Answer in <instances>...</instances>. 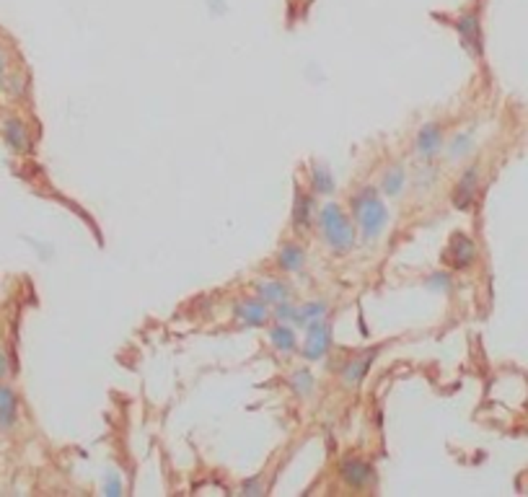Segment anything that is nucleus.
<instances>
[{"label":"nucleus","instance_id":"f8f14e48","mask_svg":"<svg viewBox=\"0 0 528 497\" xmlns=\"http://www.w3.org/2000/svg\"><path fill=\"white\" fill-rule=\"evenodd\" d=\"M311 197L303 195L301 189L295 192V207H293V228L295 231H306L311 226Z\"/></svg>","mask_w":528,"mask_h":497},{"label":"nucleus","instance_id":"b1692460","mask_svg":"<svg viewBox=\"0 0 528 497\" xmlns=\"http://www.w3.org/2000/svg\"><path fill=\"white\" fill-rule=\"evenodd\" d=\"M8 376V358H6V353L0 350V378H6Z\"/></svg>","mask_w":528,"mask_h":497},{"label":"nucleus","instance_id":"2eb2a0df","mask_svg":"<svg viewBox=\"0 0 528 497\" xmlns=\"http://www.w3.org/2000/svg\"><path fill=\"white\" fill-rule=\"evenodd\" d=\"M370 360H373V358H357V360L348 362L345 370H342V381H345L348 386H357L362 381V376L368 373Z\"/></svg>","mask_w":528,"mask_h":497},{"label":"nucleus","instance_id":"0eeeda50","mask_svg":"<svg viewBox=\"0 0 528 497\" xmlns=\"http://www.w3.org/2000/svg\"><path fill=\"white\" fill-rule=\"evenodd\" d=\"M440 145H443V135H440L438 125H425L417 135V153L425 159H432L440 151Z\"/></svg>","mask_w":528,"mask_h":497},{"label":"nucleus","instance_id":"423d86ee","mask_svg":"<svg viewBox=\"0 0 528 497\" xmlns=\"http://www.w3.org/2000/svg\"><path fill=\"white\" fill-rule=\"evenodd\" d=\"M236 319L243 321V326H264V321L270 319V311H267V303L262 298L257 301H243L236 306Z\"/></svg>","mask_w":528,"mask_h":497},{"label":"nucleus","instance_id":"4be33fe9","mask_svg":"<svg viewBox=\"0 0 528 497\" xmlns=\"http://www.w3.org/2000/svg\"><path fill=\"white\" fill-rule=\"evenodd\" d=\"M466 151H469V135H459L456 137V143H453V148H451V156L456 159V156H464Z\"/></svg>","mask_w":528,"mask_h":497},{"label":"nucleus","instance_id":"6ab92c4d","mask_svg":"<svg viewBox=\"0 0 528 497\" xmlns=\"http://www.w3.org/2000/svg\"><path fill=\"white\" fill-rule=\"evenodd\" d=\"M290 386H293V392L298 396H309L314 392V376H311L309 370H295L293 378H290Z\"/></svg>","mask_w":528,"mask_h":497},{"label":"nucleus","instance_id":"9d476101","mask_svg":"<svg viewBox=\"0 0 528 497\" xmlns=\"http://www.w3.org/2000/svg\"><path fill=\"white\" fill-rule=\"evenodd\" d=\"M3 135H6V143L11 145L13 151H18V153L29 151V135H26V127H23L18 120L3 122Z\"/></svg>","mask_w":528,"mask_h":497},{"label":"nucleus","instance_id":"aec40b11","mask_svg":"<svg viewBox=\"0 0 528 497\" xmlns=\"http://www.w3.org/2000/svg\"><path fill=\"white\" fill-rule=\"evenodd\" d=\"M314 187H316V192H332L334 189V179L326 166H314Z\"/></svg>","mask_w":528,"mask_h":497},{"label":"nucleus","instance_id":"dca6fc26","mask_svg":"<svg viewBox=\"0 0 528 497\" xmlns=\"http://www.w3.org/2000/svg\"><path fill=\"white\" fill-rule=\"evenodd\" d=\"M404 179H407V173H404V168L401 166H394V168H389L384 176V195L389 197H396L404 189Z\"/></svg>","mask_w":528,"mask_h":497},{"label":"nucleus","instance_id":"a211bd4d","mask_svg":"<svg viewBox=\"0 0 528 497\" xmlns=\"http://www.w3.org/2000/svg\"><path fill=\"white\" fill-rule=\"evenodd\" d=\"M259 298L264 303H282L287 298V287L282 282H262L259 285Z\"/></svg>","mask_w":528,"mask_h":497},{"label":"nucleus","instance_id":"4468645a","mask_svg":"<svg viewBox=\"0 0 528 497\" xmlns=\"http://www.w3.org/2000/svg\"><path fill=\"white\" fill-rule=\"evenodd\" d=\"M303 262H306V254H303L301 246H295V244L282 246V251H280V267H282V270L298 272L303 267Z\"/></svg>","mask_w":528,"mask_h":497},{"label":"nucleus","instance_id":"f257e3e1","mask_svg":"<svg viewBox=\"0 0 528 497\" xmlns=\"http://www.w3.org/2000/svg\"><path fill=\"white\" fill-rule=\"evenodd\" d=\"M352 210H355L357 223H360L362 239H365V241L378 239L386 226V220H389V210H386V205L381 202V197H378L376 189H362L360 195L352 200Z\"/></svg>","mask_w":528,"mask_h":497},{"label":"nucleus","instance_id":"6e6552de","mask_svg":"<svg viewBox=\"0 0 528 497\" xmlns=\"http://www.w3.org/2000/svg\"><path fill=\"white\" fill-rule=\"evenodd\" d=\"M474 192H476V168H469V171L461 176L456 192H453L456 207H459V210H466L469 205H471V200H474Z\"/></svg>","mask_w":528,"mask_h":497},{"label":"nucleus","instance_id":"20e7f679","mask_svg":"<svg viewBox=\"0 0 528 497\" xmlns=\"http://www.w3.org/2000/svg\"><path fill=\"white\" fill-rule=\"evenodd\" d=\"M456 31H459L461 42L471 55H482V26H479V16L464 13L456 21Z\"/></svg>","mask_w":528,"mask_h":497},{"label":"nucleus","instance_id":"f3484780","mask_svg":"<svg viewBox=\"0 0 528 497\" xmlns=\"http://www.w3.org/2000/svg\"><path fill=\"white\" fill-rule=\"evenodd\" d=\"M326 314V306L324 303H306L303 309H298V316H295V324H301V326H309L314 324V321H318V319H324Z\"/></svg>","mask_w":528,"mask_h":497},{"label":"nucleus","instance_id":"412c9836","mask_svg":"<svg viewBox=\"0 0 528 497\" xmlns=\"http://www.w3.org/2000/svg\"><path fill=\"white\" fill-rule=\"evenodd\" d=\"M275 316H277L280 321H287V324H295V316H298V309H293V306H287V303H277V311H275Z\"/></svg>","mask_w":528,"mask_h":497},{"label":"nucleus","instance_id":"5701e85b","mask_svg":"<svg viewBox=\"0 0 528 497\" xmlns=\"http://www.w3.org/2000/svg\"><path fill=\"white\" fill-rule=\"evenodd\" d=\"M6 68H8V57L3 45H0V86H6Z\"/></svg>","mask_w":528,"mask_h":497},{"label":"nucleus","instance_id":"39448f33","mask_svg":"<svg viewBox=\"0 0 528 497\" xmlns=\"http://www.w3.org/2000/svg\"><path fill=\"white\" fill-rule=\"evenodd\" d=\"M340 474H342V479H345V484H350V487H355V490L370 487V484L376 482V472H373V467L362 464V461H345L340 469Z\"/></svg>","mask_w":528,"mask_h":497},{"label":"nucleus","instance_id":"f03ea898","mask_svg":"<svg viewBox=\"0 0 528 497\" xmlns=\"http://www.w3.org/2000/svg\"><path fill=\"white\" fill-rule=\"evenodd\" d=\"M318 223H321V234H324V241L337 251V254H345L355 246V228L350 226V220L345 218L340 205H326L321 207V215H318Z\"/></svg>","mask_w":528,"mask_h":497},{"label":"nucleus","instance_id":"1a4fd4ad","mask_svg":"<svg viewBox=\"0 0 528 497\" xmlns=\"http://www.w3.org/2000/svg\"><path fill=\"white\" fill-rule=\"evenodd\" d=\"M474 259V241L466 239L464 234H456L451 239V264L453 267H466Z\"/></svg>","mask_w":528,"mask_h":497},{"label":"nucleus","instance_id":"7ed1b4c3","mask_svg":"<svg viewBox=\"0 0 528 497\" xmlns=\"http://www.w3.org/2000/svg\"><path fill=\"white\" fill-rule=\"evenodd\" d=\"M329 342H332V331L324 319H318L314 324H309V334H306V342H303V355L309 360H321L324 353L329 350Z\"/></svg>","mask_w":528,"mask_h":497},{"label":"nucleus","instance_id":"ddd939ff","mask_svg":"<svg viewBox=\"0 0 528 497\" xmlns=\"http://www.w3.org/2000/svg\"><path fill=\"white\" fill-rule=\"evenodd\" d=\"M270 342L275 347H277L280 353H293L295 345H298V339H295V331L293 326H275V329H270Z\"/></svg>","mask_w":528,"mask_h":497},{"label":"nucleus","instance_id":"9b49d317","mask_svg":"<svg viewBox=\"0 0 528 497\" xmlns=\"http://www.w3.org/2000/svg\"><path fill=\"white\" fill-rule=\"evenodd\" d=\"M16 412H18L16 394L8 386H0V428H11L16 422Z\"/></svg>","mask_w":528,"mask_h":497}]
</instances>
